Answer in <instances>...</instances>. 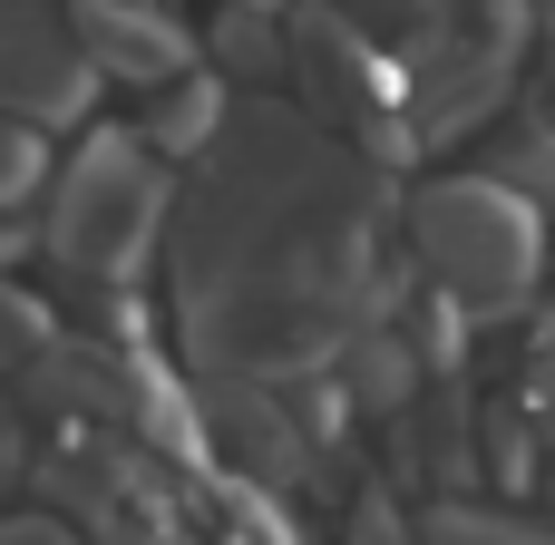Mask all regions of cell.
I'll return each instance as SVG.
<instances>
[{
  "label": "cell",
  "mask_w": 555,
  "mask_h": 545,
  "mask_svg": "<svg viewBox=\"0 0 555 545\" xmlns=\"http://www.w3.org/2000/svg\"><path fill=\"white\" fill-rule=\"evenodd\" d=\"M380 185L302 107L244 98L176 205V322L215 380H293L380 322Z\"/></svg>",
  "instance_id": "6da1fadb"
},
{
  "label": "cell",
  "mask_w": 555,
  "mask_h": 545,
  "mask_svg": "<svg viewBox=\"0 0 555 545\" xmlns=\"http://www.w3.org/2000/svg\"><path fill=\"white\" fill-rule=\"evenodd\" d=\"M166 224H176V176L137 127H88L49 166L39 254L68 273V293H137Z\"/></svg>",
  "instance_id": "7a4b0ae2"
},
{
  "label": "cell",
  "mask_w": 555,
  "mask_h": 545,
  "mask_svg": "<svg viewBox=\"0 0 555 545\" xmlns=\"http://www.w3.org/2000/svg\"><path fill=\"white\" fill-rule=\"evenodd\" d=\"M410 254L449 312H517L546 273V205L517 176H429L410 195Z\"/></svg>",
  "instance_id": "3957f363"
},
{
  "label": "cell",
  "mask_w": 555,
  "mask_h": 545,
  "mask_svg": "<svg viewBox=\"0 0 555 545\" xmlns=\"http://www.w3.org/2000/svg\"><path fill=\"white\" fill-rule=\"evenodd\" d=\"M283 78L302 88L312 127H351V137H380L390 117L410 127V88H400V59H380V29H361L322 0L283 10Z\"/></svg>",
  "instance_id": "277c9868"
},
{
  "label": "cell",
  "mask_w": 555,
  "mask_h": 545,
  "mask_svg": "<svg viewBox=\"0 0 555 545\" xmlns=\"http://www.w3.org/2000/svg\"><path fill=\"white\" fill-rule=\"evenodd\" d=\"M98 59L68 20V0H0V117L59 137L98 107Z\"/></svg>",
  "instance_id": "5b68a950"
},
{
  "label": "cell",
  "mask_w": 555,
  "mask_h": 545,
  "mask_svg": "<svg viewBox=\"0 0 555 545\" xmlns=\"http://www.w3.org/2000/svg\"><path fill=\"white\" fill-rule=\"evenodd\" d=\"M68 20H78L98 78H117V88H166L176 68H195V29L166 0H68Z\"/></svg>",
  "instance_id": "8992f818"
},
{
  "label": "cell",
  "mask_w": 555,
  "mask_h": 545,
  "mask_svg": "<svg viewBox=\"0 0 555 545\" xmlns=\"http://www.w3.org/2000/svg\"><path fill=\"white\" fill-rule=\"evenodd\" d=\"M234 107H244V88L195 59V68H176L166 88H146V127H137V137H146L166 166H195V156H215V137L234 127Z\"/></svg>",
  "instance_id": "52a82bcc"
},
{
  "label": "cell",
  "mask_w": 555,
  "mask_h": 545,
  "mask_svg": "<svg viewBox=\"0 0 555 545\" xmlns=\"http://www.w3.org/2000/svg\"><path fill=\"white\" fill-rule=\"evenodd\" d=\"M39 195H49V137L20 127V117H0V215L39 205Z\"/></svg>",
  "instance_id": "ba28073f"
},
{
  "label": "cell",
  "mask_w": 555,
  "mask_h": 545,
  "mask_svg": "<svg viewBox=\"0 0 555 545\" xmlns=\"http://www.w3.org/2000/svg\"><path fill=\"white\" fill-rule=\"evenodd\" d=\"M49 341H59V332H49V312H39L29 293H10V283H0V361H20V371H29Z\"/></svg>",
  "instance_id": "9c48e42d"
},
{
  "label": "cell",
  "mask_w": 555,
  "mask_h": 545,
  "mask_svg": "<svg viewBox=\"0 0 555 545\" xmlns=\"http://www.w3.org/2000/svg\"><path fill=\"white\" fill-rule=\"evenodd\" d=\"M351 545H420V527H410L390 497H361V507H351Z\"/></svg>",
  "instance_id": "30bf717a"
},
{
  "label": "cell",
  "mask_w": 555,
  "mask_h": 545,
  "mask_svg": "<svg viewBox=\"0 0 555 545\" xmlns=\"http://www.w3.org/2000/svg\"><path fill=\"white\" fill-rule=\"evenodd\" d=\"M0 545H88L68 517H0Z\"/></svg>",
  "instance_id": "8fae6325"
},
{
  "label": "cell",
  "mask_w": 555,
  "mask_h": 545,
  "mask_svg": "<svg viewBox=\"0 0 555 545\" xmlns=\"http://www.w3.org/2000/svg\"><path fill=\"white\" fill-rule=\"evenodd\" d=\"M322 10H341V20H361V29H410L420 0H322Z\"/></svg>",
  "instance_id": "7c38bea8"
},
{
  "label": "cell",
  "mask_w": 555,
  "mask_h": 545,
  "mask_svg": "<svg viewBox=\"0 0 555 545\" xmlns=\"http://www.w3.org/2000/svg\"><path fill=\"white\" fill-rule=\"evenodd\" d=\"M537 429L555 439V322L537 332Z\"/></svg>",
  "instance_id": "4fadbf2b"
},
{
  "label": "cell",
  "mask_w": 555,
  "mask_h": 545,
  "mask_svg": "<svg viewBox=\"0 0 555 545\" xmlns=\"http://www.w3.org/2000/svg\"><path fill=\"white\" fill-rule=\"evenodd\" d=\"M0 478H20V419L0 410Z\"/></svg>",
  "instance_id": "5bb4252c"
},
{
  "label": "cell",
  "mask_w": 555,
  "mask_h": 545,
  "mask_svg": "<svg viewBox=\"0 0 555 545\" xmlns=\"http://www.w3.org/2000/svg\"><path fill=\"white\" fill-rule=\"evenodd\" d=\"M224 545H234V536H224Z\"/></svg>",
  "instance_id": "9a60e30c"
}]
</instances>
